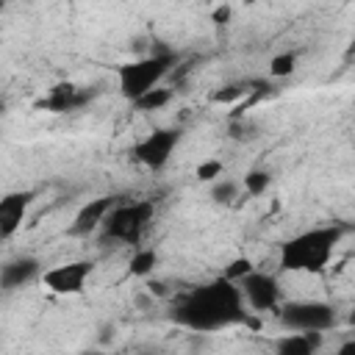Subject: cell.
I'll return each mask as SVG.
<instances>
[{
	"instance_id": "obj_1",
	"label": "cell",
	"mask_w": 355,
	"mask_h": 355,
	"mask_svg": "<svg viewBox=\"0 0 355 355\" xmlns=\"http://www.w3.org/2000/svg\"><path fill=\"white\" fill-rule=\"evenodd\" d=\"M172 319L194 333H216L247 322V311L239 286L219 275L180 294L172 305Z\"/></svg>"
},
{
	"instance_id": "obj_2",
	"label": "cell",
	"mask_w": 355,
	"mask_h": 355,
	"mask_svg": "<svg viewBox=\"0 0 355 355\" xmlns=\"http://www.w3.org/2000/svg\"><path fill=\"white\" fill-rule=\"evenodd\" d=\"M344 239L341 225H316L280 244L277 266L283 272H311L319 275L330 266L338 241Z\"/></svg>"
},
{
	"instance_id": "obj_3",
	"label": "cell",
	"mask_w": 355,
	"mask_h": 355,
	"mask_svg": "<svg viewBox=\"0 0 355 355\" xmlns=\"http://www.w3.org/2000/svg\"><path fill=\"white\" fill-rule=\"evenodd\" d=\"M178 61V53L172 47H155L147 55H139L133 61H125L116 67V89L128 103H136L150 89L161 86L164 78L172 72V64Z\"/></svg>"
},
{
	"instance_id": "obj_4",
	"label": "cell",
	"mask_w": 355,
	"mask_h": 355,
	"mask_svg": "<svg viewBox=\"0 0 355 355\" xmlns=\"http://www.w3.org/2000/svg\"><path fill=\"white\" fill-rule=\"evenodd\" d=\"M155 219V200H119L111 214L105 216L100 236L105 241H119V244H130L139 247L141 236L147 233L150 222Z\"/></svg>"
},
{
	"instance_id": "obj_5",
	"label": "cell",
	"mask_w": 355,
	"mask_h": 355,
	"mask_svg": "<svg viewBox=\"0 0 355 355\" xmlns=\"http://www.w3.org/2000/svg\"><path fill=\"white\" fill-rule=\"evenodd\" d=\"M280 324L288 333H327L336 327V308L324 300H288L277 308Z\"/></svg>"
},
{
	"instance_id": "obj_6",
	"label": "cell",
	"mask_w": 355,
	"mask_h": 355,
	"mask_svg": "<svg viewBox=\"0 0 355 355\" xmlns=\"http://www.w3.org/2000/svg\"><path fill=\"white\" fill-rule=\"evenodd\" d=\"M183 130L180 128H153L150 133H144L133 147L130 155L136 164H141L150 172H161L166 169V164L172 161L175 147L180 144Z\"/></svg>"
},
{
	"instance_id": "obj_7",
	"label": "cell",
	"mask_w": 355,
	"mask_h": 355,
	"mask_svg": "<svg viewBox=\"0 0 355 355\" xmlns=\"http://www.w3.org/2000/svg\"><path fill=\"white\" fill-rule=\"evenodd\" d=\"M92 272H94V261H89V258H78V261H67V263L42 269L39 283H42L50 294H58V297H75V294H83L86 280L92 277Z\"/></svg>"
},
{
	"instance_id": "obj_8",
	"label": "cell",
	"mask_w": 355,
	"mask_h": 355,
	"mask_svg": "<svg viewBox=\"0 0 355 355\" xmlns=\"http://www.w3.org/2000/svg\"><path fill=\"white\" fill-rule=\"evenodd\" d=\"M239 291H241V300L247 308H252L255 313H266V311H277L280 302H283V288H280V280L277 275L272 272H261V269H252L247 277H241L239 283Z\"/></svg>"
},
{
	"instance_id": "obj_9",
	"label": "cell",
	"mask_w": 355,
	"mask_h": 355,
	"mask_svg": "<svg viewBox=\"0 0 355 355\" xmlns=\"http://www.w3.org/2000/svg\"><path fill=\"white\" fill-rule=\"evenodd\" d=\"M116 202H119V197H114V194H103V197H94V200L83 202L78 208V214L72 216L67 233L69 236H92V233H97Z\"/></svg>"
},
{
	"instance_id": "obj_10",
	"label": "cell",
	"mask_w": 355,
	"mask_h": 355,
	"mask_svg": "<svg viewBox=\"0 0 355 355\" xmlns=\"http://www.w3.org/2000/svg\"><path fill=\"white\" fill-rule=\"evenodd\" d=\"M42 261L33 255H17L0 266V288L3 291H17L22 286H31L42 277Z\"/></svg>"
},
{
	"instance_id": "obj_11",
	"label": "cell",
	"mask_w": 355,
	"mask_h": 355,
	"mask_svg": "<svg viewBox=\"0 0 355 355\" xmlns=\"http://www.w3.org/2000/svg\"><path fill=\"white\" fill-rule=\"evenodd\" d=\"M33 197L36 194L31 189H25V191H8V194L0 197V239H11L19 230V225L25 219Z\"/></svg>"
},
{
	"instance_id": "obj_12",
	"label": "cell",
	"mask_w": 355,
	"mask_h": 355,
	"mask_svg": "<svg viewBox=\"0 0 355 355\" xmlns=\"http://www.w3.org/2000/svg\"><path fill=\"white\" fill-rule=\"evenodd\" d=\"M94 97V92L75 86V83H58L50 89V94L42 100V108L53 111V114H64V111H75L80 105H86Z\"/></svg>"
},
{
	"instance_id": "obj_13",
	"label": "cell",
	"mask_w": 355,
	"mask_h": 355,
	"mask_svg": "<svg viewBox=\"0 0 355 355\" xmlns=\"http://www.w3.org/2000/svg\"><path fill=\"white\" fill-rule=\"evenodd\" d=\"M324 333H286L275 341V355H319Z\"/></svg>"
},
{
	"instance_id": "obj_14",
	"label": "cell",
	"mask_w": 355,
	"mask_h": 355,
	"mask_svg": "<svg viewBox=\"0 0 355 355\" xmlns=\"http://www.w3.org/2000/svg\"><path fill=\"white\" fill-rule=\"evenodd\" d=\"M155 266H158V252L153 247H133V255L128 261V272L133 277L144 280V277H150L155 272Z\"/></svg>"
},
{
	"instance_id": "obj_15",
	"label": "cell",
	"mask_w": 355,
	"mask_h": 355,
	"mask_svg": "<svg viewBox=\"0 0 355 355\" xmlns=\"http://www.w3.org/2000/svg\"><path fill=\"white\" fill-rule=\"evenodd\" d=\"M239 186L244 189L247 197H263L269 191V186H272V172L266 166H252V169L244 172Z\"/></svg>"
},
{
	"instance_id": "obj_16",
	"label": "cell",
	"mask_w": 355,
	"mask_h": 355,
	"mask_svg": "<svg viewBox=\"0 0 355 355\" xmlns=\"http://www.w3.org/2000/svg\"><path fill=\"white\" fill-rule=\"evenodd\" d=\"M169 100H172V89H166V86H155V89H150L147 94H141L136 103H130L133 108H139V111H144V114H150V111H161L164 105H169Z\"/></svg>"
},
{
	"instance_id": "obj_17",
	"label": "cell",
	"mask_w": 355,
	"mask_h": 355,
	"mask_svg": "<svg viewBox=\"0 0 355 355\" xmlns=\"http://www.w3.org/2000/svg\"><path fill=\"white\" fill-rule=\"evenodd\" d=\"M239 194H241V186H239V180H230V178H222V180L211 183V189H208V197L216 205H233L239 200Z\"/></svg>"
},
{
	"instance_id": "obj_18",
	"label": "cell",
	"mask_w": 355,
	"mask_h": 355,
	"mask_svg": "<svg viewBox=\"0 0 355 355\" xmlns=\"http://www.w3.org/2000/svg\"><path fill=\"white\" fill-rule=\"evenodd\" d=\"M297 61H300V53L297 50H283V53H277V55L269 58V75L272 78H288L297 69Z\"/></svg>"
},
{
	"instance_id": "obj_19",
	"label": "cell",
	"mask_w": 355,
	"mask_h": 355,
	"mask_svg": "<svg viewBox=\"0 0 355 355\" xmlns=\"http://www.w3.org/2000/svg\"><path fill=\"white\" fill-rule=\"evenodd\" d=\"M194 178L200 180V183H216V180H222L225 178V161L222 158H205V161H200L197 166H194Z\"/></svg>"
},
{
	"instance_id": "obj_20",
	"label": "cell",
	"mask_w": 355,
	"mask_h": 355,
	"mask_svg": "<svg viewBox=\"0 0 355 355\" xmlns=\"http://www.w3.org/2000/svg\"><path fill=\"white\" fill-rule=\"evenodd\" d=\"M252 269H255V266H252V261H250L247 255H239V258H233V261L222 269V277H225V280H230V283H239V280H241V277H247Z\"/></svg>"
},
{
	"instance_id": "obj_21",
	"label": "cell",
	"mask_w": 355,
	"mask_h": 355,
	"mask_svg": "<svg viewBox=\"0 0 355 355\" xmlns=\"http://www.w3.org/2000/svg\"><path fill=\"white\" fill-rule=\"evenodd\" d=\"M247 92H250L247 83H230V86H225L222 92H216L214 100H216V103H233V100H239V97L247 94Z\"/></svg>"
},
{
	"instance_id": "obj_22",
	"label": "cell",
	"mask_w": 355,
	"mask_h": 355,
	"mask_svg": "<svg viewBox=\"0 0 355 355\" xmlns=\"http://www.w3.org/2000/svg\"><path fill=\"white\" fill-rule=\"evenodd\" d=\"M336 355H355V338L341 341V344H338V349H336Z\"/></svg>"
},
{
	"instance_id": "obj_23",
	"label": "cell",
	"mask_w": 355,
	"mask_h": 355,
	"mask_svg": "<svg viewBox=\"0 0 355 355\" xmlns=\"http://www.w3.org/2000/svg\"><path fill=\"white\" fill-rule=\"evenodd\" d=\"M230 19V6H219L214 11V22H227Z\"/></svg>"
},
{
	"instance_id": "obj_24",
	"label": "cell",
	"mask_w": 355,
	"mask_h": 355,
	"mask_svg": "<svg viewBox=\"0 0 355 355\" xmlns=\"http://www.w3.org/2000/svg\"><path fill=\"white\" fill-rule=\"evenodd\" d=\"M6 108H8V105H6V100H3V97H0V116H3V114H6Z\"/></svg>"
},
{
	"instance_id": "obj_25",
	"label": "cell",
	"mask_w": 355,
	"mask_h": 355,
	"mask_svg": "<svg viewBox=\"0 0 355 355\" xmlns=\"http://www.w3.org/2000/svg\"><path fill=\"white\" fill-rule=\"evenodd\" d=\"M3 11H6V3L0 0V19H3Z\"/></svg>"
}]
</instances>
